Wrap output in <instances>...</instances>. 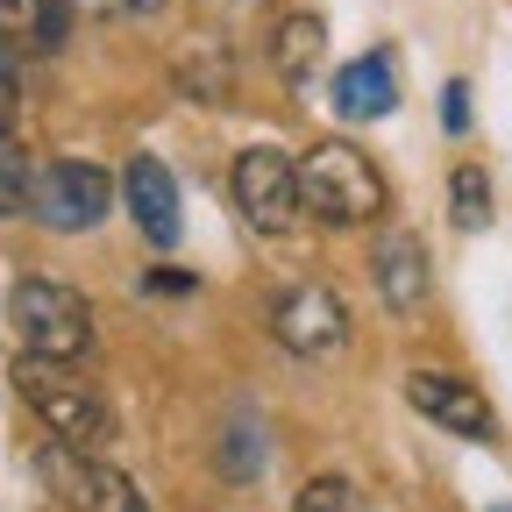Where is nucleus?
Instances as JSON below:
<instances>
[{
  "instance_id": "nucleus-17",
  "label": "nucleus",
  "mask_w": 512,
  "mask_h": 512,
  "mask_svg": "<svg viewBox=\"0 0 512 512\" xmlns=\"http://www.w3.org/2000/svg\"><path fill=\"white\" fill-rule=\"evenodd\" d=\"M256 470H264V427L242 413V420H228V427H221V477L256 484Z\"/></svg>"
},
{
  "instance_id": "nucleus-6",
  "label": "nucleus",
  "mask_w": 512,
  "mask_h": 512,
  "mask_svg": "<svg viewBox=\"0 0 512 512\" xmlns=\"http://www.w3.org/2000/svg\"><path fill=\"white\" fill-rule=\"evenodd\" d=\"M228 200L235 214L256 228V235H292L299 228V164L278 150V143H249L235 164H228Z\"/></svg>"
},
{
  "instance_id": "nucleus-9",
  "label": "nucleus",
  "mask_w": 512,
  "mask_h": 512,
  "mask_svg": "<svg viewBox=\"0 0 512 512\" xmlns=\"http://www.w3.org/2000/svg\"><path fill=\"white\" fill-rule=\"evenodd\" d=\"M121 207H128V221L143 228V242L150 249H178V235H185V207H178V178H171V164L164 157H128V171H121Z\"/></svg>"
},
{
  "instance_id": "nucleus-2",
  "label": "nucleus",
  "mask_w": 512,
  "mask_h": 512,
  "mask_svg": "<svg viewBox=\"0 0 512 512\" xmlns=\"http://www.w3.org/2000/svg\"><path fill=\"white\" fill-rule=\"evenodd\" d=\"M392 200V185H384L377 157L363 143H313L299 157V207L328 228H370Z\"/></svg>"
},
{
  "instance_id": "nucleus-14",
  "label": "nucleus",
  "mask_w": 512,
  "mask_h": 512,
  "mask_svg": "<svg viewBox=\"0 0 512 512\" xmlns=\"http://www.w3.org/2000/svg\"><path fill=\"white\" fill-rule=\"evenodd\" d=\"M491 178H484V164H456L448 171V221H456L463 235H484L491 228Z\"/></svg>"
},
{
  "instance_id": "nucleus-22",
  "label": "nucleus",
  "mask_w": 512,
  "mask_h": 512,
  "mask_svg": "<svg viewBox=\"0 0 512 512\" xmlns=\"http://www.w3.org/2000/svg\"><path fill=\"white\" fill-rule=\"evenodd\" d=\"M491 512H512V505H491Z\"/></svg>"
},
{
  "instance_id": "nucleus-19",
  "label": "nucleus",
  "mask_w": 512,
  "mask_h": 512,
  "mask_svg": "<svg viewBox=\"0 0 512 512\" xmlns=\"http://www.w3.org/2000/svg\"><path fill=\"white\" fill-rule=\"evenodd\" d=\"M441 128H448V136H463V128H470V79H448L441 86Z\"/></svg>"
},
{
  "instance_id": "nucleus-8",
  "label": "nucleus",
  "mask_w": 512,
  "mask_h": 512,
  "mask_svg": "<svg viewBox=\"0 0 512 512\" xmlns=\"http://www.w3.org/2000/svg\"><path fill=\"white\" fill-rule=\"evenodd\" d=\"M406 406H413L427 427L456 434V441H498L491 399L477 392L470 377H456V370H413V377H406Z\"/></svg>"
},
{
  "instance_id": "nucleus-15",
  "label": "nucleus",
  "mask_w": 512,
  "mask_h": 512,
  "mask_svg": "<svg viewBox=\"0 0 512 512\" xmlns=\"http://www.w3.org/2000/svg\"><path fill=\"white\" fill-rule=\"evenodd\" d=\"M178 86H185L192 100H221V93L235 86L228 50H221V43H192V50H178Z\"/></svg>"
},
{
  "instance_id": "nucleus-10",
  "label": "nucleus",
  "mask_w": 512,
  "mask_h": 512,
  "mask_svg": "<svg viewBox=\"0 0 512 512\" xmlns=\"http://www.w3.org/2000/svg\"><path fill=\"white\" fill-rule=\"evenodd\" d=\"M370 285H377V299L392 306L399 320L427 313V299H434V264H427V242H420L413 228L377 235V249H370Z\"/></svg>"
},
{
  "instance_id": "nucleus-12",
  "label": "nucleus",
  "mask_w": 512,
  "mask_h": 512,
  "mask_svg": "<svg viewBox=\"0 0 512 512\" xmlns=\"http://www.w3.org/2000/svg\"><path fill=\"white\" fill-rule=\"evenodd\" d=\"M271 72L292 86V93H306L320 72H328V22L320 15H285L278 29H271Z\"/></svg>"
},
{
  "instance_id": "nucleus-7",
  "label": "nucleus",
  "mask_w": 512,
  "mask_h": 512,
  "mask_svg": "<svg viewBox=\"0 0 512 512\" xmlns=\"http://www.w3.org/2000/svg\"><path fill=\"white\" fill-rule=\"evenodd\" d=\"M271 342L299 363H328L349 349V306L328 285H285L271 299Z\"/></svg>"
},
{
  "instance_id": "nucleus-11",
  "label": "nucleus",
  "mask_w": 512,
  "mask_h": 512,
  "mask_svg": "<svg viewBox=\"0 0 512 512\" xmlns=\"http://www.w3.org/2000/svg\"><path fill=\"white\" fill-rule=\"evenodd\" d=\"M399 107V64L392 50H363L335 72V114L342 121H384Z\"/></svg>"
},
{
  "instance_id": "nucleus-1",
  "label": "nucleus",
  "mask_w": 512,
  "mask_h": 512,
  "mask_svg": "<svg viewBox=\"0 0 512 512\" xmlns=\"http://www.w3.org/2000/svg\"><path fill=\"white\" fill-rule=\"evenodd\" d=\"M8 377H15L22 406L43 420V434H50V441L107 456V441H114V413H107V399L93 392V384H86L72 363H50V356H29V349H22V356L8 363Z\"/></svg>"
},
{
  "instance_id": "nucleus-18",
  "label": "nucleus",
  "mask_w": 512,
  "mask_h": 512,
  "mask_svg": "<svg viewBox=\"0 0 512 512\" xmlns=\"http://www.w3.org/2000/svg\"><path fill=\"white\" fill-rule=\"evenodd\" d=\"M292 512H370V491L356 484V477H306L299 484V498H292Z\"/></svg>"
},
{
  "instance_id": "nucleus-4",
  "label": "nucleus",
  "mask_w": 512,
  "mask_h": 512,
  "mask_svg": "<svg viewBox=\"0 0 512 512\" xmlns=\"http://www.w3.org/2000/svg\"><path fill=\"white\" fill-rule=\"evenodd\" d=\"M36 484L64 505V512H150V498L136 491V477L114 470L93 448H64V441H43L36 448Z\"/></svg>"
},
{
  "instance_id": "nucleus-3",
  "label": "nucleus",
  "mask_w": 512,
  "mask_h": 512,
  "mask_svg": "<svg viewBox=\"0 0 512 512\" xmlns=\"http://www.w3.org/2000/svg\"><path fill=\"white\" fill-rule=\"evenodd\" d=\"M8 328L29 356H50V363L93 356V306L64 278H15L8 285Z\"/></svg>"
},
{
  "instance_id": "nucleus-20",
  "label": "nucleus",
  "mask_w": 512,
  "mask_h": 512,
  "mask_svg": "<svg viewBox=\"0 0 512 512\" xmlns=\"http://www.w3.org/2000/svg\"><path fill=\"white\" fill-rule=\"evenodd\" d=\"M15 107H22V86H15L8 64H0V128H15Z\"/></svg>"
},
{
  "instance_id": "nucleus-16",
  "label": "nucleus",
  "mask_w": 512,
  "mask_h": 512,
  "mask_svg": "<svg viewBox=\"0 0 512 512\" xmlns=\"http://www.w3.org/2000/svg\"><path fill=\"white\" fill-rule=\"evenodd\" d=\"M29 192H36V164H29L15 128H0V221L29 214Z\"/></svg>"
},
{
  "instance_id": "nucleus-13",
  "label": "nucleus",
  "mask_w": 512,
  "mask_h": 512,
  "mask_svg": "<svg viewBox=\"0 0 512 512\" xmlns=\"http://www.w3.org/2000/svg\"><path fill=\"white\" fill-rule=\"evenodd\" d=\"M0 36L22 43V50H64L72 8L64 0H0Z\"/></svg>"
},
{
  "instance_id": "nucleus-21",
  "label": "nucleus",
  "mask_w": 512,
  "mask_h": 512,
  "mask_svg": "<svg viewBox=\"0 0 512 512\" xmlns=\"http://www.w3.org/2000/svg\"><path fill=\"white\" fill-rule=\"evenodd\" d=\"M143 292H192V278H185V271H150Z\"/></svg>"
},
{
  "instance_id": "nucleus-5",
  "label": "nucleus",
  "mask_w": 512,
  "mask_h": 512,
  "mask_svg": "<svg viewBox=\"0 0 512 512\" xmlns=\"http://www.w3.org/2000/svg\"><path fill=\"white\" fill-rule=\"evenodd\" d=\"M121 185L107 164H86V157H57L36 171V192H29V214L50 228V235H86L114 214Z\"/></svg>"
}]
</instances>
